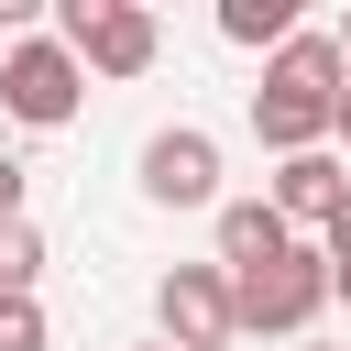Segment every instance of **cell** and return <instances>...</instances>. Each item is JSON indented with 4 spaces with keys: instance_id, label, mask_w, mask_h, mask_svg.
Instances as JSON below:
<instances>
[{
    "instance_id": "cell-13",
    "label": "cell",
    "mask_w": 351,
    "mask_h": 351,
    "mask_svg": "<svg viewBox=\"0 0 351 351\" xmlns=\"http://www.w3.org/2000/svg\"><path fill=\"white\" fill-rule=\"evenodd\" d=\"M0 219H22V165L0 154Z\"/></svg>"
},
{
    "instance_id": "cell-12",
    "label": "cell",
    "mask_w": 351,
    "mask_h": 351,
    "mask_svg": "<svg viewBox=\"0 0 351 351\" xmlns=\"http://www.w3.org/2000/svg\"><path fill=\"white\" fill-rule=\"evenodd\" d=\"M318 252H329V274H351V208H340V219L318 230Z\"/></svg>"
},
{
    "instance_id": "cell-2",
    "label": "cell",
    "mask_w": 351,
    "mask_h": 351,
    "mask_svg": "<svg viewBox=\"0 0 351 351\" xmlns=\"http://www.w3.org/2000/svg\"><path fill=\"white\" fill-rule=\"evenodd\" d=\"M55 44H66L88 77H143V66L165 55V33H154L143 0H55Z\"/></svg>"
},
{
    "instance_id": "cell-4",
    "label": "cell",
    "mask_w": 351,
    "mask_h": 351,
    "mask_svg": "<svg viewBox=\"0 0 351 351\" xmlns=\"http://www.w3.org/2000/svg\"><path fill=\"white\" fill-rule=\"evenodd\" d=\"M340 296V274H329V252H285V263H263V274H230V307H241V329H263V340H296V329H318V307Z\"/></svg>"
},
{
    "instance_id": "cell-15",
    "label": "cell",
    "mask_w": 351,
    "mask_h": 351,
    "mask_svg": "<svg viewBox=\"0 0 351 351\" xmlns=\"http://www.w3.org/2000/svg\"><path fill=\"white\" fill-rule=\"evenodd\" d=\"M340 66H351V22H340Z\"/></svg>"
},
{
    "instance_id": "cell-14",
    "label": "cell",
    "mask_w": 351,
    "mask_h": 351,
    "mask_svg": "<svg viewBox=\"0 0 351 351\" xmlns=\"http://www.w3.org/2000/svg\"><path fill=\"white\" fill-rule=\"evenodd\" d=\"M329 132H340V143H351V88H340V121H329Z\"/></svg>"
},
{
    "instance_id": "cell-11",
    "label": "cell",
    "mask_w": 351,
    "mask_h": 351,
    "mask_svg": "<svg viewBox=\"0 0 351 351\" xmlns=\"http://www.w3.org/2000/svg\"><path fill=\"white\" fill-rule=\"evenodd\" d=\"M0 351H44V307L33 296H0Z\"/></svg>"
},
{
    "instance_id": "cell-17",
    "label": "cell",
    "mask_w": 351,
    "mask_h": 351,
    "mask_svg": "<svg viewBox=\"0 0 351 351\" xmlns=\"http://www.w3.org/2000/svg\"><path fill=\"white\" fill-rule=\"evenodd\" d=\"M154 351H176V340H154Z\"/></svg>"
},
{
    "instance_id": "cell-7",
    "label": "cell",
    "mask_w": 351,
    "mask_h": 351,
    "mask_svg": "<svg viewBox=\"0 0 351 351\" xmlns=\"http://www.w3.org/2000/svg\"><path fill=\"white\" fill-rule=\"evenodd\" d=\"M263 197L285 208V230H296V219H318V230H329V219L351 208V165H340V154H285Z\"/></svg>"
},
{
    "instance_id": "cell-16",
    "label": "cell",
    "mask_w": 351,
    "mask_h": 351,
    "mask_svg": "<svg viewBox=\"0 0 351 351\" xmlns=\"http://www.w3.org/2000/svg\"><path fill=\"white\" fill-rule=\"evenodd\" d=\"M340 296H351V274H340Z\"/></svg>"
},
{
    "instance_id": "cell-6",
    "label": "cell",
    "mask_w": 351,
    "mask_h": 351,
    "mask_svg": "<svg viewBox=\"0 0 351 351\" xmlns=\"http://www.w3.org/2000/svg\"><path fill=\"white\" fill-rule=\"evenodd\" d=\"M143 197H154V208H219V143H208L197 121L154 132V143H143Z\"/></svg>"
},
{
    "instance_id": "cell-3",
    "label": "cell",
    "mask_w": 351,
    "mask_h": 351,
    "mask_svg": "<svg viewBox=\"0 0 351 351\" xmlns=\"http://www.w3.org/2000/svg\"><path fill=\"white\" fill-rule=\"evenodd\" d=\"M77 99H88V66H77L55 33L0 44V110H11L22 132H66V121H77Z\"/></svg>"
},
{
    "instance_id": "cell-9",
    "label": "cell",
    "mask_w": 351,
    "mask_h": 351,
    "mask_svg": "<svg viewBox=\"0 0 351 351\" xmlns=\"http://www.w3.org/2000/svg\"><path fill=\"white\" fill-rule=\"evenodd\" d=\"M219 33H230L241 55H285V44H296V11H285V0H219Z\"/></svg>"
},
{
    "instance_id": "cell-8",
    "label": "cell",
    "mask_w": 351,
    "mask_h": 351,
    "mask_svg": "<svg viewBox=\"0 0 351 351\" xmlns=\"http://www.w3.org/2000/svg\"><path fill=\"white\" fill-rule=\"evenodd\" d=\"M285 252H296V230H285L274 197H230V208H219V274H263V263H285Z\"/></svg>"
},
{
    "instance_id": "cell-18",
    "label": "cell",
    "mask_w": 351,
    "mask_h": 351,
    "mask_svg": "<svg viewBox=\"0 0 351 351\" xmlns=\"http://www.w3.org/2000/svg\"><path fill=\"white\" fill-rule=\"evenodd\" d=\"M307 351H318V340H307Z\"/></svg>"
},
{
    "instance_id": "cell-10",
    "label": "cell",
    "mask_w": 351,
    "mask_h": 351,
    "mask_svg": "<svg viewBox=\"0 0 351 351\" xmlns=\"http://www.w3.org/2000/svg\"><path fill=\"white\" fill-rule=\"evenodd\" d=\"M33 274H44V230L0 219V296H33Z\"/></svg>"
},
{
    "instance_id": "cell-1",
    "label": "cell",
    "mask_w": 351,
    "mask_h": 351,
    "mask_svg": "<svg viewBox=\"0 0 351 351\" xmlns=\"http://www.w3.org/2000/svg\"><path fill=\"white\" fill-rule=\"evenodd\" d=\"M340 88H351L340 33H296L285 55H263V88H252V132H263V154H274V165H285V154H329Z\"/></svg>"
},
{
    "instance_id": "cell-5",
    "label": "cell",
    "mask_w": 351,
    "mask_h": 351,
    "mask_svg": "<svg viewBox=\"0 0 351 351\" xmlns=\"http://www.w3.org/2000/svg\"><path fill=\"white\" fill-rule=\"evenodd\" d=\"M154 318H165L176 351H230V340H241V307H230V274H219V263H176V274L154 285Z\"/></svg>"
}]
</instances>
